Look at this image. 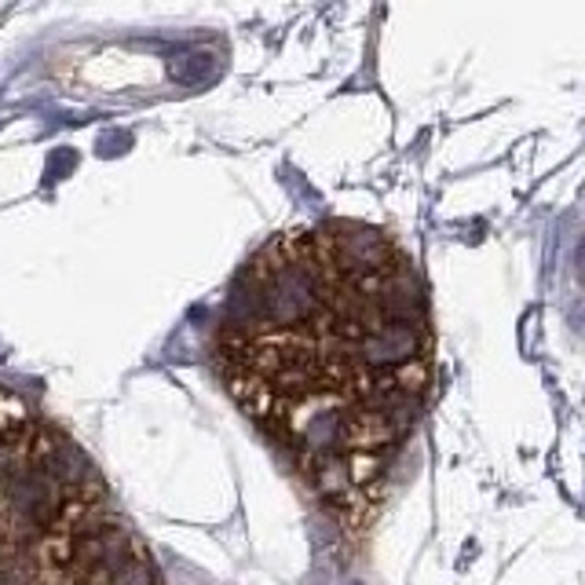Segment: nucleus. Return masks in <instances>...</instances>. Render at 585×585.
Segmentation results:
<instances>
[{
    "label": "nucleus",
    "mask_w": 585,
    "mask_h": 585,
    "mask_svg": "<svg viewBox=\"0 0 585 585\" xmlns=\"http://www.w3.org/2000/svg\"><path fill=\"white\" fill-rule=\"evenodd\" d=\"M413 260L384 230H286L235 278L216 359L238 407L297 454L340 509L370 505L432 381Z\"/></svg>",
    "instance_id": "f257e3e1"
},
{
    "label": "nucleus",
    "mask_w": 585,
    "mask_h": 585,
    "mask_svg": "<svg viewBox=\"0 0 585 585\" xmlns=\"http://www.w3.org/2000/svg\"><path fill=\"white\" fill-rule=\"evenodd\" d=\"M114 516L92 461L0 392V585H30L73 534Z\"/></svg>",
    "instance_id": "f03ea898"
}]
</instances>
